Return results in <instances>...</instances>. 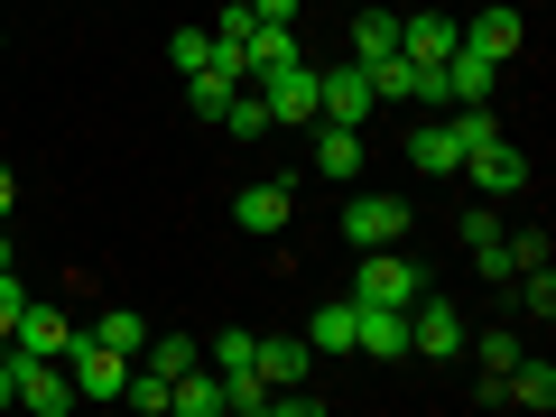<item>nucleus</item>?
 Segmentation results:
<instances>
[{
  "instance_id": "f257e3e1",
  "label": "nucleus",
  "mask_w": 556,
  "mask_h": 417,
  "mask_svg": "<svg viewBox=\"0 0 556 417\" xmlns=\"http://www.w3.org/2000/svg\"><path fill=\"white\" fill-rule=\"evenodd\" d=\"M65 380H75V399H121V390H130V353H112V343H93L75 325V343H65Z\"/></svg>"
},
{
  "instance_id": "f03ea898",
  "label": "nucleus",
  "mask_w": 556,
  "mask_h": 417,
  "mask_svg": "<svg viewBox=\"0 0 556 417\" xmlns=\"http://www.w3.org/2000/svg\"><path fill=\"white\" fill-rule=\"evenodd\" d=\"M380 93H371V65H316V121H371Z\"/></svg>"
},
{
  "instance_id": "7ed1b4c3",
  "label": "nucleus",
  "mask_w": 556,
  "mask_h": 417,
  "mask_svg": "<svg viewBox=\"0 0 556 417\" xmlns=\"http://www.w3.org/2000/svg\"><path fill=\"white\" fill-rule=\"evenodd\" d=\"M408 353L464 362V306H445V298H427V288H417V306H408Z\"/></svg>"
},
{
  "instance_id": "20e7f679",
  "label": "nucleus",
  "mask_w": 556,
  "mask_h": 417,
  "mask_svg": "<svg viewBox=\"0 0 556 417\" xmlns=\"http://www.w3.org/2000/svg\"><path fill=\"white\" fill-rule=\"evenodd\" d=\"M10 362H20V408L28 417H65L75 408V380H65L56 353H20V343H10Z\"/></svg>"
},
{
  "instance_id": "39448f33",
  "label": "nucleus",
  "mask_w": 556,
  "mask_h": 417,
  "mask_svg": "<svg viewBox=\"0 0 556 417\" xmlns=\"http://www.w3.org/2000/svg\"><path fill=\"white\" fill-rule=\"evenodd\" d=\"M260 102H269V121H278V130H316V65H278V75L269 84H260Z\"/></svg>"
},
{
  "instance_id": "423d86ee",
  "label": "nucleus",
  "mask_w": 556,
  "mask_h": 417,
  "mask_svg": "<svg viewBox=\"0 0 556 417\" xmlns=\"http://www.w3.org/2000/svg\"><path fill=\"white\" fill-rule=\"evenodd\" d=\"M455 38H464V20L408 0V20H399V56H408V65H445V56H455Z\"/></svg>"
},
{
  "instance_id": "0eeeda50",
  "label": "nucleus",
  "mask_w": 556,
  "mask_h": 417,
  "mask_svg": "<svg viewBox=\"0 0 556 417\" xmlns=\"http://www.w3.org/2000/svg\"><path fill=\"white\" fill-rule=\"evenodd\" d=\"M417 288H427V278H417L399 251H362V278H353L362 306H417Z\"/></svg>"
},
{
  "instance_id": "6e6552de",
  "label": "nucleus",
  "mask_w": 556,
  "mask_h": 417,
  "mask_svg": "<svg viewBox=\"0 0 556 417\" xmlns=\"http://www.w3.org/2000/svg\"><path fill=\"white\" fill-rule=\"evenodd\" d=\"M399 232H408V204L399 195H353L343 204V241H362V251H390Z\"/></svg>"
},
{
  "instance_id": "1a4fd4ad",
  "label": "nucleus",
  "mask_w": 556,
  "mask_h": 417,
  "mask_svg": "<svg viewBox=\"0 0 556 417\" xmlns=\"http://www.w3.org/2000/svg\"><path fill=\"white\" fill-rule=\"evenodd\" d=\"M437 84H445V102H492V93H501V65L482 56V47H464V38H455V56L437 65Z\"/></svg>"
},
{
  "instance_id": "9d476101",
  "label": "nucleus",
  "mask_w": 556,
  "mask_h": 417,
  "mask_svg": "<svg viewBox=\"0 0 556 417\" xmlns=\"http://www.w3.org/2000/svg\"><path fill=\"white\" fill-rule=\"evenodd\" d=\"M353 353L362 362H399L408 353V306H362L353 316Z\"/></svg>"
},
{
  "instance_id": "9b49d317",
  "label": "nucleus",
  "mask_w": 556,
  "mask_h": 417,
  "mask_svg": "<svg viewBox=\"0 0 556 417\" xmlns=\"http://www.w3.org/2000/svg\"><path fill=\"white\" fill-rule=\"evenodd\" d=\"M288 214H298V195H288V186H241V195H232V223H241V232H260V241H269V232H288Z\"/></svg>"
},
{
  "instance_id": "f8f14e48",
  "label": "nucleus",
  "mask_w": 556,
  "mask_h": 417,
  "mask_svg": "<svg viewBox=\"0 0 556 417\" xmlns=\"http://www.w3.org/2000/svg\"><path fill=\"white\" fill-rule=\"evenodd\" d=\"M10 343H20V353H56V362H65L75 325H65V306H38V298H20V325H10Z\"/></svg>"
},
{
  "instance_id": "ddd939ff",
  "label": "nucleus",
  "mask_w": 556,
  "mask_h": 417,
  "mask_svg": "<svg viewBox=\"0 0 556 417\" xmlns=\"http://www.w3.org/2000/svg\"><path fill=\"white\" fill-rule=\"evenodd\" d=\"M464 177H473L482 195H519V186H529V159H519L510 139H492V149H473V159H464Z\"/></svg>"
},
{
  "instance_id": "4468645a",
  "label": "nucleus",
  "mask_w": 556,
  "mask_h": 417,
  "mask_svg": "<svg viewBox=\"0 0 556 417\" xmlns=\"http://www.w3.org/2000/svg\"><path fill=\"white\" fill-rule=\"evenodd\" d=\"M464 47H482L492 65H510L519 47H529V20H519V10H482V20H464Z\"/></svg>"
},
{
  "instance_id": "2eb2a0df",
  "label": "nucleus",
  "mask_w": 556,
  "mask_h": 417,
  "mask_svg": "<svg viewBox=\"0 0 556 417\" xmlns=\"http://www.w3.org/2000/svg\"><path fill=\"white\" fill-rule=\"evenodd\" d=\"M408 167H417V177H464L455 130H445V121H417V130H408Z\"/></svg>"
},
{
  "instance_id": "dca6fc26",
  "label": "nucleus",
  "mask_w": 556,
  "mask_h": 417,
  "mask_svg": "<svg viewBox=\"0 0 556 417\" xmlns=\"http://www.w3.org/2000/svg\"><path fill=\"white\" fill-rule=\"evenodd\" d=\"M316 371V353H306V334H260V380L269 390H288V380Z\"/></svg>"
},
{
  "instance_id": "f3484780",
  "label": "nucleus",
  "mask_w": 556,
  "mask_h": 417,
  "mask_svg": "<svg viewBox=\"0 0 556 417\" xmlns=\"http://www.w3.org/2000/svg\"><path fill=\"white\" fill-rule=\"evenodd\" d=\"M501 399L547 417V408H556V362H529V353H519V362H510V380H501Z\"/></svg>"
},
{
  "instance_id": "a211bd4d",
  "label": "nucleus",
  "mask_w": 556,
  "mask_h": 417,
  "mask_svg": "<svg viewBox=\"0 0 556 417\" xmlns=\"http://www.w3.org/2000/svg\"><path fill=\"white\" fill-rule=\"evenodd\" d=\"M362 167V130L353 121H316V177H353Z\"/></svg>"
},
{
  "instance_id": "6ab92c4d",
  "label": "nucleus",
  "mask_w": 556,
  "mask_h": 417,
  "mask_svg": "<svg viewBox=\"0 0 556 417\" xmlns=\"http://www.w3.org/2000/svg\"><path fill=\"white\" fill-rule=\"evenodd\" d=\"M353 316H362V298L316 306V325H306V353H353Z\"/></svg>"
},
{
  "instance_id": "aec40b11",
  "label": "nucleus",
  "mask_w": 556,
  "mask_h": 417,
  "mask_svg": "<svg viewBox=\"0 0 556 417\" xmlns=\"http://www.w3.org/2000/svg\"><path fill=\"white\" fill-rule=\"evenodd\" d=\"M380 56H399V20L371 0V10L353 20V65H380Z\"/></svg>"
},
{
  "instance_id": "412c9836",
  "label": "nucleus",
  "mask_w": 556,
  "mask_h": 417,
  "mask_svg": "<svg viewBox=\"0 0 556 417\" xmlns=\"http://www.w3.org/2000/svg\"><path fill=\"white\" fill-rule=\"evenodd\" d=\"M195 362H204V343L159 334V325H149V343H139V371H167V380H177V371H195Z\"/></svg>"
},
{
  "instance_id": "4be33fe9",
  "label": "nucleus",
  "mask_w": 556,
  "mask_h": 417,
  "mask_svg": "<svg viewBox=\"0 0 556 417\" xmlns=\"http://www.w3.org/2000/svg\"><path fill=\"white\" fill-rule=\"evenodd\" d=\"M223 130H232V139H269V130H278L269 102H260V84H241V93L223 102Z\"/></svg>"
},
{
  "instance_id": "5701e85b",
  "label": "nucleus",
  "mask_w": 556,
  "mask_h": 417,
  "mask_svg": "<svg viewBox=\"0 0 556 417\" xmlns=\"http://www.w3.org/2000/svg\"><path fill=\"white\" fill-rule=\"evenodd\" d=\"M84 334H93V343H112V353H130V362H139V343H149V316H130V306H112V316H93Z\"/></svg>"
},
{
  "instance_id": "b1692460",
  "label": "nucleus",
  "mask_w": 556,
  "mask_h": 417,
  "mask_svg": "<svg viewBox=\"0 0 556 417\" xmlns=\"http://www.w3.org/2000/svg\"><path fill=\"white\" fill-rule=\"evenodd\" d=\"M241 93V75H223V65H195V75H186V102H195L204 121H223V102Z\"/></svg>"
},
{
  "instance_id": "393cba45",
  "label": "nucleus",
  "mask_w": 556,
  "mask_h": 417,
  "mask_svg": "<svg viewBox=\"0 0 556 417\" xmlns=\"http://www.w3.org/2000/svg\"><path fill=\"white\" fill-rule=\"evenodd\" d=\"M204 362H214L223 380H241V371H260V334H214V353H204Z\"/></svg>"
},
{
  "instance_id": "a878e982",
  "label": "nucleus",
  "mask_w": 556,
  "mask_h": 417,
  "mask_svg": "<svg viewBox=\"0 0 556 417\" xmlns=\"http://www.w3.org/2000/svg\"><path fill=\"white\" fill-rule=\"evenodd\" d=\"M519 353H529V343H519V325H492V334H482V380H510Z\"/></svg>"
},
{
  "instance_id": "bb28decb",
  "label": "nucleus",
  "mask_w": 556,
  "mask_h": 417,
  "mask_svg": "<svg viewBox=\"0 0 556 417\" xmlns=\"http://www.w3.org/2000/svg\"><path fill=\"white\" fill-rule=\"evenodd\" d=\"M167 65H177V75L214 65V28H177V38H167Z\"/></svg>"
},
{
  "instance_id": "cd10ccee",
  "label": "nucleus",
  "mask_w": 556,
  "mask_h": 417,
  "mask_svg": "<svg viewBox=\"0 0 556 417\" xmlns=\"http://www.w3.org/2000/svg\"><path fill=\"white\" fill-rule=\"evenodd\" d=\"M10 325H20V269L0 260V343H10Z\"/></svg>"
},
{
  "instance_id": "c85d7f7f",
  "label": "nucleus",
  "mask_w": 556,
  "mask_h": 417,
  "mask_svg": "<svg viewBox=\"0 0 556 417\" xmlns=\"http://www.w3.org/2000/svg\"><path fill=\"white\" fill-rule=\"evenodd\" d=\"M455 232H464V241H492V232H501V214H492V204H464Z\"/></svg>"
},
{
  "instance_id": "c756f323",
  "label": "nucleus",
  "mask_w": 556,
  "mask_h": 417,
  "mask_svg": "<svg viewBox=\"0 0 556 417\" xmlns=\"http://www.w3.org/2000/svg\"><path fill=\"white\" fill-rule=\"evenodd\" d=\"M251 20H269V28H298V0H241Z\"/></svg>"
},
{
  "instance_id": "7c9ffc66",
  "label": "nucleus",
  "mask_w": 556,
  "mask_h": 417,
  "mask_svg": "<svg viewBox=\"0 0 556 417\" xmlns=\"http://www.w3.org/2000/svg\"><path fill=\"white\" fill-rule=\"evenodd\" d=\"M10 204H20V177H10V167H0V223H10Z\"/></svg>"
},
{
  "instance_id": "2f4dec72",
  "label": "nucleus",
  "mask_w": 556,
  "mask_h": 417,
  "mask_svg": "<svg viewBox=\"0 0 556 417\" xmlns=\"http://www.w3.org/2000/svg\"><path fill=\"white\" fill-rule=\"evenodd\" d=\"M0 260H10V232H0Z\"/></svg>"
},
{
  "instance_id": "473e14b6",
  "label": "nucleus",
  "mask_w": 556,
  "mask_h": 417,
  "mask_svg": "<svg viewBox=\"0 0 556 417\" xmlns=\"http://www.w3.org/2000/svg\"><path fill=\"white\" fill-rule=\"evenodd\" d=\"M0 47H10V38H0Z\"/></svg>"
}]
</instances>
